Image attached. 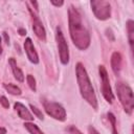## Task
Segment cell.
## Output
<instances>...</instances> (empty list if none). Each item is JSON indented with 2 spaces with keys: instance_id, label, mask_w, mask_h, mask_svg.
Listing matches in <instances>:
<instances>
[{
  "instance_id": "obj_11",
  "label": "cell",
  "mask_w": 134,
  "mask_h": 134,
  "mask_svg": "<svg viewBox=\"0 0 134 134\" xmlns=\"http://www.w3.org/2000/svg\"><path fill=\"white\" fill-rule=\"evenodd\" d=\"M111 67L113 72L116 75H118L121 69V55L117 51H114L111 55Z\"/></svg>"
},
{
  "instance_id": "obj_26",
  "label": "cell",
  "mask_w": 134,
  "mask_h": 134,
  "mask_svg": "<svg viewBox=\"0 0 134 134\" xmlns=\"http://www.w3.org/2000/svg\"><path fill=\"white\" fill-rule=\"evenodd\" d=\"M0 134H6V129L3 127H0Z\"/></svg>"
},
{
  "instance_id": "obj_17",
  "label": "cell",
  "mask_w": 134,
  "mask_h": 134,
  "mask_svg": "<svg viewBox=\"0 0 134 134\" xmlns=\"http://www.w3.org/2000/svg\"><path fill=\"white\" fill-rule=\"evenodd\" d=\"M26 81H27V84H28L29 88H30L32 91H36V90H37V85H36V80H35V77H34L31 74H27Z\"/></svg>"
},
{
  "instance_id": "obj_9",
  "label": "cell",
  "mask_w": 134,
  "mask_h": 134,
  "mask_svg": "<svg viewBox=\"0 0 134 134\" xmlns=\"http://www.w3.org/2000/svg\"><path fill=\"white\" fill-rule=\"evenodd\" d=\"M24 49H25V52L27 54V58L28 60L32 63V64H38L39 63V55L35 49V46H34V43L31 41L30 38H27L24 42Z\"/></svg>"
},
{
  "instance_id": "obj_12",
  "label": "cell",
  "mask_w": 134,
  "mask_h": 134,
  "mask_svg": "<svg viewBox=\"0 0 134 134\" xmlns=\"http://www.w3.org/2000/svg\"><path fill=\"white\" fill-rule=\"evenodd\" d=\"M8 63H9V66L12 67V71H13V74H14L15 79H16L17 81L21 82V83H22V82H24V74H23L22 70L18 67L16 60H15L14 58H9Z\"/></svg>"
},
{
  "instance_id": "obj_25",
  "label": "cell",
  "mask_w": 134,
  "mask_h": 134,
  "mask_svg": "<svg viewBox=\"0 0 134 134\" xmlns=\"http://www.w3.org/2000/svg\"><path fill=\"white\" fill-rule=\"evenodd\" d=\"M19 34H20L21 36H24V35H26V30H25V29L20 28V29H19Z\"/></svg>"
},
{
  "instance_id": "obj_6",
  "label": "cell",
  "mask_w": 134,
  "mask_h": 134,
  "mask_svg": "<svg viewBox=\"0 0 134 134\" xmlns=\"http://www.w3.org/2000/svg\"><path fill=\"white\" fill-rule=\"evenodd\" d=\"M91 9L98 20H107L111 16V5L105 0H92L90 2Z\"/></svg>"
},
{
  "instance_id": "obj_14",
  "label": "cell",
  "mask_w": 134,
  "mask_h": 134,
  "mask_svg": "<svg viewBox=\"0 0 134 134\" xmlns=\"http://www.w3.org/2000/svg\"><path fill=\"white\" fill-rule=\"evenodd\" d=\"M3 87H4V89L8 92V93H10V94H13V95H21V89L18 87V86H16V85H14V84H4L3 85Z\"/></svg>"
},
{
  "instance_id": "obj_24",
  "label": "cell",
  "mask_w": 134,
  "mask_h": 134,
  "mask_svg": "<svg viewBox=\"0 0 134 134\" xmlns=\"http://www.w3.org/2000/svg\"><path fill=\"white\" fill-rule=\"evenodd\" d=\"M3 37H4V40H5V43L6 44H9V38H8V36H7L6 32H3Z\"/></svg>"
},
{
  "instance_id": "obj_1",
  "label": "cell",
  "mask_w": 134,
  "mask_h": 134,
  "mask_svg": "<svg viewBox=\"0 0 134 134\" xmlns=\"http://www.w3.org/2000/svg\"><path fill=\"white\" fill-rule=\"evenodd\" d=\"M68 23L73 44L81 50L87 49L90 45V35L83 23L81 13L73 5L68 8Z\"/></svg>"
},
{
  "instance_id": "obj_2",
  "label": "cell",
  "mask_w": 134,
  "mask_h": 134,
  "mask_svg": "<svg viewBox=\"0 0 134 134\" xmlns=\"http://www.w3.org/2000/svg\"><path fill=\"white\" fill-rule=\"evenodd\" d=\"M75 74H76V81L79 84L80 92L82 97L93 108L97 109V98L94 92V89L92 87L91 81L89 79V75L82 63H77L75 65Z\"/></svg>"
},
{
  "instance_id": "obj_20",
  "label": "cell",
  "mask_w": 134,
  "mask_h": 134,
  "mask_svg": "<svg viewBox=\"0 0 134 134\" xmlns=\"http://www.w3.org/2000/svg\"><path fill=\"white\" fill-rule=\"evenodd\" d=\"M0 104H1L2 107L5 108V109H7V108L9 107V103H8V100H7V98H6L5 96H1V97H0Z\"/></svg>"
},
{
  "instance_id": "obj_3",
  "label": "cell",
  "mask_w": 134,
  "mask_h": 134,
  "mask_svg": "<svg viewBox=\"0 0 134 134\" xmlns=\"http://www.w3.org/2000/svg\"><path fill=\"white\" fill-rule=\"evenodd\" d=\"M116 93L125 112L129 115L132 114L134 108V98L131 87L122 82H118L116 83Z\"/></svg>"
},
{
  "instance_id": "obj_13",
  "label": "cell",
  "mask_w": 134,
  "mask_h": 134,
  "mask_svg": "<svg viewBox=\"0 0 134 134\" xmlns=\"http://www.w3.org/2000/svg\"><path fill=\"white\" fill-rule=\"evenodd\" d=\"M127 32H128V40L131 51L134 50V22L133 20H128L127 22Z\"/></svg>"
},
{
  "instance_id": "obj_23",
  "label": "cell",
  "mask_w": 134,
  "mask_h": 134,
  "mask_svg": "<svg viewBox=\"0 0 134 134\" xmlns=\"http://www.w3.org/2000/svg\"><path fill=\"white\" fill-rule=\"evenodd\" d=\"M50 3H51L52 5H54V6H62V5L64 4L63 1H53V0H51Z\"/></svg>"
},
{
  "instance_id": "obj_19",
  "label": "cell",
  "mask_w": 134,
  "mask_h": 134,
  "mask_svg": "<svg viewBox=\"0 0 134 134\" xmlns=\"http://www.w3.org/2000/svg\"><path fill=\"white\" fill-rule=\"evenodd\" d=\"M67 132L69 133V134H83L76 127H74V126H69L68 128H67Z\"/></svg>"
},
{
  "instance_id": "obj_21",
  "label": "cell",
  "mask_w": 134,
  "mask_h": 134,
  "mask_svg": "<svg viewBox=\"0 0 134 134\" xmlns=\"http://www.w3.org/2000/svg\"><path fill=\"white\" fill-rule=\"evenodd\" d=\"M106 35H107V37H108V39L110 41H114V36H113V32H112V30L110 28L106 29Z\"/></svg>"
},
{
  "instance_id": "obj_4",
  "label": "cell",
  "mask_w": 134,
  "mask_h": 134,
  "mask_svg": "<svg viewBox=\"0 0 134 134\" xmlns=\"http://www.w3.org/2000/svg\"><path fill=\"white\" fill-rule=\"evenodd\" d=\"M98 73H99V77H100V90H102V94L105 97V99L109 103L112 104L114 100V94L112 92L111 86H110V81H109V76H108V72L107 69L105 68V66L99 65L98 66Z\"/></svg>"
},
{
  "instance_id": "obj_22",
  "label": "cell",
  "mask_w": 134,
  "mask_h": 134,
  "mask_svg": "<svg viewBox=\"0 0 134 134\" xmlns=\"http://www.w3.org/2000/svg\"><path fill=\"white\" fill-rule=\"evenodd\" d=\"M88 132H89V134H99L97 132V130L94 127H92V126H89L88 127Z\"/></svg>"
},
{
  "instance_id": "obj_7",
  "label": "cell",
  "mask_w": 134,
  "mask_h": 134,
  "mask_svg": "<svg viewBox=\"0 0 134 134\" xmlns=\"http://www.w3.org/2000/svg\"><path fill=\"white\" fill-rule=\"evenodd\" d=\"M55 40H57L60 61H61V63L63 65H67L69 63V48H68V44H67V42L65 40V37H64L63 32H62V29L60 27H57Z\"/></svg>"
},
{
  "instance_id": "obj_15",
  "label": "cell",
  "mask_w": 134,
  "mask_h": 134,
  "mask_svg": "<svg viewBox=\"0 0 134 134\" xmlns=\"http://www.w3.org/2000/svg\"><path fill=\"white\" fill-rule=\"evenodd\" d=\"M24 127H25V129H26L30 134H44V133L42 132V130H41L37 125H35V124H32V122H25V124H24Z\"/></svg>"
},
{
  "instance_id": "obj_16",
  "label": "cell",
  "mask_w": 134,
  "mask_h": 134,
  "mask_svg": "<svg viewBox=\"0 0 134 134\" xmlns=\"http://www.w3.org/2000/svg\"><path fill=\"white\" fill-rule=\"evenodd\" d=\"M107 117H108V119L111 124V127H112V134H118V132L116 130V118H115L114 114L111 112H108Z\"/></svg>"
},
{
  "instance_id": "obj_10",
  "label": "cell",
  "mask_w": 134,
  "mask_h": 134,
  "mask_svg": "<svg viewBox=\"0 0 134 134\" xmlns=\"http://www.w3.org/2000/svg\"><path fill=\"white\" fill-rule=\"evenodd\" d=\"M14 108H15V110H16V112L18 113V115H19L20 118H22V119H24V120H27V121L34 120V116L31 115V113L28 111V109H27L23 104L17 102V103H15Z\"/></svg>"
},
{
  "instance_id": "obj_8",
  "label": "cell",
  "mask_w": 134,
  "mask_h": 134,
  "mask_svg": "<svg viewBox=\"0 0 134 134\" xmlns=\"http://www.w3.org/2000/svg\"><path fill=\"white\" fill-rule=\"evenodd\" d=\"M28 10L30 13L31 16V20H32V30L35 32V35L41 40V41H45L46 40V30L40 20V18L37 16V14L32 10V8L28 7Z\"/></svg>"
},
{
  "instance_id": "obj_18",
  "label": "cell",
  "mask_w": 134,
  "mask_h": 134,
  "mask_svg": "<svg viewBox=\"0 0 134 134\" xmlns=\"http://www.w3.org/2000/svg\"><path fill=\"white\" fill-rule=\"evenodd\" d=\"M30 109H31V111L34 112V114H35L39 119L43 120L44 116H43V114H42V112H41V110H40V109H38V108H37L36 106H34L32 104H30Z\"/></svg>"
},
{
  "instance_id": "obj_5",
  "label": "cell",
  "mask_w": 134,
  "mask_h": 134,
  "mask_svg": "<svg viewBox=\"0 0 134 134\" xmlns=\"http://www.w3.org/2000/svg\"><path fill=\"white\" fill-rule=\"evenodd\" d=\"M42 103H43L44 110L49 116L60 121H64L66 119V111L62 105L55 102L47 100V99H43Z\"/></svg>"
},
{
  "instance_id": "obj_27",
  "label": "cell",
  "mask_w": 134,
  "mask_h": 134,
  "mask_svg": "<svg viewBox=\"0 0 134 134\" xmlns=\"http://www.w3.org/2000/svg\"><path fill=\"white\" fill-rule=\"evenodd\" d=\"M30 3L32 4V6L36 7V10H38V2H36V1H30Z\"/></svg>"
},
{
  "instance_id": "obj_28",
  "label": "cell",
  "mask_w": 134,
  "mask_h": 134,
  "mask_svg": "<svg viewBox=\"0 0 134 134\" xmlns=\"http://www.w3.org/2000/svg\"><path fill=\"white\" fill-rule=\"evenodd\" d=\"M1 42H2V38L0 37V54L2 53V45H1Z\"/></svg>"
}]
</instances>
